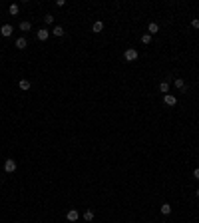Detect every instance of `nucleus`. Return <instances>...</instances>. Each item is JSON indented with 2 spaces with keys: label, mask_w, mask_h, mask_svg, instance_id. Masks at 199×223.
Masks as SVG:
<instances>
[{
  "label": "nucleus",
  "mask_w": 199,
  "mask_h": 223,
  "mask_svg": "<svg viewBox=\"0 0 199 223\" xmlns=\"http://www.w3.org/2000/svg\"><path fill=\"white\" fill-rule=\"evenodd\" d=\"M138 50H135V48H128V50H126V52H123V58H126V60L128 62H135L138 60Z\"/></svg>",
  "instance_id": "obj_1"
},
{
  "label": "nucleus",
  "mask_w": 199,
  "mask_h": 223,
  "mask_svg": "<svg viewBox=\"0 0 199 223\" xmlns=\"http://www.w3.org/2000/svg\"><path fill=\"white\" fill-rule=\"evenodd\" d=\"M36 36H38L40 42H46V40L50 38V30H48V28H40L38 32H36Z\"/></svg>",
  "instance_id": "obj_2"
},
{
  "label": "nucleus",
  "mask_w": 199,
  "mask_h": 223,
  "mask_svg": "<svg viewBox=\"0 0 199 223\" xmlns=\"http://www.w3.org/2000/svg\"><path fill=\"white\" fill-rule=\"evenodd\" d=\"M66 219H68V221H72V223L78 221V219H80V211H78V209H70V211L66 213Z\"/></svg>",
  "instance_id": "obj_3"
},
{
  "label": "nucleus",
  "mask_w": 199,
  "mask_h": 223,
  "mask_svg": "<svg viewBox=\"0 0 199 223\" xmlns=\"http://www.w3.org/2000/svg\"><path fill=\"white\" fill-rule=\"evenodd\" d=\"M12 26H10V24H2V28H0V34H2V36H4V38H8V36H12Z\"/></svg>",
  "instance_id": "obj_4"
},
{
  "label": "nucleus",
  "mask_w": 199,
  "mask_h": 223,
  "mask_svg": "<svg viewBox=\"0 0 199 223\" xmlns=\"http://www.w3.org/2000/svg\"><path fill=\"white\" fill-rule=\"evenodd\" d=\"M4 169L8 171V173H12V171L16 169V162H14V159H6V162H4Z\"/></svg>",
  "instance_id": "obj_5"
},
{
  "label": "nucleus",
  "mask_w": 199,
  "mask_h": 223,
  "mask_svg": "<svg viewBox=\"0 0 199 223\" xmlns=\"http://www.w3.org/2000/svg\"><path fill=\"white\" fill-rule=\"evenodd\" d=\"M157 32H159V24L157 22H152L147 26V34H149V36H153V34H157Z\"/></svg>",
  "instance_id": "obj_6"
},
{
  "label": "nucleus",
  "mask_w": 199,
  "mask_h": 223,
  "mask_svg": "<svg viewBox=\"0 0 199 223\" xmlns=\"http://www.w3.org/2000/svg\"><path fill=\"white\" fill-rule=\"evenodd\" d=\"M163 102H165L167 106H175L177 98H175V96H171V94H165V96H163Z\"/></svg>",
  "instance_id": "obj_7"
},
{
  "label": "nucleus",
  "mask_w": 199,
  "mask_h": 223,
  "mask_svg": "<svg viewBox=\"0 0 199 223\" xmlns=\"http://www.w3.org/2000/svg\"><path fill=\"white\" fill-rule=\"evenodd\" d=\"M169 82H167V80H163V82H161V84H159V92H161V94H163V96H165V94H169Z\"/></svg>",
  "instance_id": "obj_8"
},
{
  "label": "nucleus",
  "mask_w": 199,
  "mask_h": 223,
  "mask_svg": "<svg viewBox=\"0 0 199 223\" xmlns=\"http://www.w3.org/2000/svg\"><path fill=\"white\" fill-rule=\"evenodd\" d=\"M28 46V40L24 38V36H20V38H16V48H20V50H24V48Z\"/></svg>",
  "instance_id": "obj_9"
},
{
  "label": "nucleus",
  "mask_w": 199,
  "mask_h": 223,
  "mask_svg": "<svg viewBox=\"0 0 199 223\" xmlns=\"http://www.w3.org/2000/svg\"><path fill=\"white\" fill-rule=\"evenodd\" d=\"M18 86H20V90L26 92V90H30V86H32V84H30V80H20Z\"/></svg>",
  "instance_id": "obj_10"
},
{
  "label": "nucleus",
  "mask_w": 199,
  "mask_h": 223,
  "mask_svg": "<svg viewBox=\"0 0 199 223\" xmlns=\"http://www.w3.org/2000/svg\"><path fill=\"white\" fill-rule=\"evenodd\" d=\"M159 211H161V215H169V213H171V205H169V203H163V205L159 207Z\"/></svg>",
  "instance_id": "obj_11"
},
{
  "label": "nucleus",
  "mask_w": 199,
  "mask_h": 223,
  "mask_svg": "<svg viewBox=\"0 0 199 223\" xmlns=\"http://www.w3.org/2000/svg\"><path fill=\"white\" fill-rule=\"evenodd\" d=\"M30 28H32V24H30L28 20H22V22H20V30H22V32H28Z\"/></svg>",
  "instance_id": "obj_12"
},
{
  "label": "nucleus",
  "mask_w": 199,
  "mask_h": 223,
  "mask_svg": "<svg viewBox=\"0 0 199 223\" xmlns=\"http://www.w3.org/2000/svg\"><path fill=\"white\" fill-rule=\"evenodd\" d=\"M92 30H94V32H102V30H104V22H102V20H98V22H94V26H92Z\"/></svg>",
  "instance_id": "obj_13"
},
{
  "label": "nucleus",
  "mask_w": 199,
  "mask_h": 223,
  "mask_svg": "<svg viewBox=\"0 0 199 223\" xmlns=\"http://www.w3.org/2000/svg\"><path fill=\"white\" fill-rule=\"evenodd\" d=\"M8 12H10L12 16H18V12H20V6H18V4H10Z\"/></svg>",
  "instance_id": "obj_14"
},
{
  "label": "nucleus",
  "mask_w": 199,
  "mask_h": 223,
  "mask_svg": "<svg viewBox=\"0 0 199 223\" xmlns=\"http://www.w3.org/2000/svg\"><path fill=\"white\" fill-rule=\"evenodd\" d=\"M52 34H54V36H58V38H60V36H64V34H66V32H64V28H62V26H56V28L52 30Z\"/></svg>",
  "instance_id": "obj_15"
},
{
  "label": "nucleus",
  "mask_w": 199,
  "mask_h": 223,
  "mask_svg": "<svg viewBox=\"0 0 199 223\" xmlns=\"http://www.w3.org/2000/svg\"><path fill=\"white\" fill-rule=\"evenodd\" d=\"M173 86H175L177 90H185V82L181 80V78H179V80H173Z\"/></svg>",
  "instance_id": "obj_16"
},
{
  "label": "nucleus",
  "mask_w": 199,
  "mask_h": 223,
  "mask_svg": "<svg viewBox=\"0 0 199 223\" xmlns=\"http://www.w3.org/2000/svg\"><path fill=\"white\" fill-rule=\"evenodd\" d=\"M84 219H86V221H92V219H94V211H92V209H86V211H84Z\"/></svg>",
  "instance_id": "obj_17"
},
{
  "label": "nucleus",
  "mask_w": 199,
  "mask_h": 223,
  "mask_svg": "<svg viewBox=\"0 0 199 223\" xmlns=\"http://www.w3.org/2000/svg\"><path fill=\"white\" fill-rule=\"evenodd\" d=\"M142 42L143 44H149V42H152V36H149V34H143V36H142Z\"/></svg>",
  "instance_id": "obj_18"
},
{
  "label": "nucleus",
  "mask_w": 199,
  "mask_h": 223,
  "mask_svg": "<svg viewBox=\"0 0 199 223\" xmlns=\"http://www.w3.org/2000/svg\"><path fill=\"white\" fill-rule=\"evenodd\" d=\"M44 22H46V24H52L54 22V16L52 14H46V16H44Z\"/></svg>",
  "instance_id": "obj_19"
},
{
  "label": "nucleus",
  "mask_w": 199,
  "mask_h": 223,
  "mask_svg": "<svg viewBox=\"0 0 199 223\" xmlns=\"http://www.w3.org/2000/svg\"><path fill=\"white\" fill-rule=\"evenodd\" d=\"M191 26H193L195 30H199V18H193V20H191Z\"/></svg>",
  "instance_id": "obj_20"
},
{
  "label": "nucleus",
  "mask_w": 199,
  "mask_h": 223,
  "mask_svg": "<svg viewBox=\"0 0 199 223\" xmlns=\"http://www.w3.org/2000/svg\"><path fill=\"white\" fill-rule=\"evenodd\" d=\"M193 177H195V179H199V167H197V169L193 171Z\"/></svg>",
  "instance_id": "obj_21"
},
{
  "label": "nucleus",
  "mask_w": 199,
  "mask_h": 223,
  "mask_svg": "<svg viewBox=\"0 0 199 223\" xmlns=\"http://www.w3.org/2000/svg\"><path fill=\"white\" fill-rule=\"evenodd\" d=\"M195 193H197V197H199V187H197V191H195Z\"/></svg>",
  "instance_id": "obj_22"
}]
</instances>
